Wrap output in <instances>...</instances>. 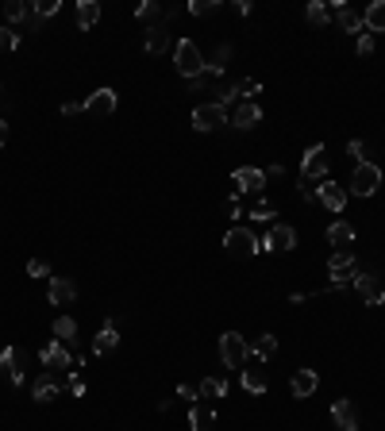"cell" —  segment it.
I'll use <instances>...</instances> for the list:
<instances>
[{
  "instance_id": "1",
  "label": "cell",
  "mask_w": 385,
  "mask_h": 431,
  "mask_svg": "<svg viewBox=\"0 0 385 431\" xmlns=\"http://www.w3.org/2000/svg\"><path fill=\"white\" fill-rule=\"evenodd\" d=\"M262 250V243L255 239V231L251 227H232V231L224 235V255L227 258H239V262H247V258H255Z\"/></svg>"
},
{
  "instance_id": "2",
  "label": "cell",
  "mask_w": 385,
  "mask_h": 431,
  "mask_svg": "<svg viewBox=\"0 0 385 431\" xmlns=\"http://www.w3.org/2000/svg\"><path fill=\"white\" fill-rule=\"evenodd\" d=\"M220 359H224L227 370H243V366L251 362V343L239 331H224V335H220Z\"/></svg>"
},
{
  "instance_id": "3",
  "label": "cell",
  "mask_w": 385,
  "mask_h": 431,
  "mask_svg": "<svg viewBox=\"0 0 385 431\" xmlns=\"http://www.w3.org/2000/svg\"><path fill=\"white\" fill-rule=\"evenodd\" d=\"M174 62H177V73L189 77V81H196L204 73V54H201V46H196L193 39H182V43L174 46Z\"/></svg>"
},
{
  "instance_id": "4",
  "label": "cell",
  "mask_w": 385,
  "mask_h": 431,
  "mask_svg": "<svg viewBox=\"0 0 385 431\" xmlns=\"http://www.w3.org/2000/svg\"><path fill=\"white\" fill-rule=\"evenodd\" d=\"M381 189V169L374 162H358L355 174H351V193L355 197H374Z\"/></svg>"
},
{
  "instance_id": "5",
  "label": "cell",
  "mask_w": 385,
  "mask_h": 431,
  "mask_svg": "<svg viewBox=\"0 0 385 431\" xmlns=\"http://www.w3.org/2000/svg\"><path fill=\"white\" fill-rule=\"evenodd\" d=\"M23 373H27V351L23 347H4L0 351V378H8L12 385H23Z\"/></svg>"
},
{
  "instance_id": "6",
  "label": "cell",
  "mask_w": 385,
  "mask_h": 431,
  "mask_svg": "<svg viewBox=\"0 0 385 431\" xmlns=\"http://www.w3.org/2000/svg\"><path fill=\"white\" fill-rule=\"evenodd\" d=\"M355 289H358V297H362V304H370V308H378L385 304V289H381V278L378 274H370V270H355Z\"/></svg>"
},
{
  "instance_id": "7",
  "label": "cell",
  "mask_w": 385,
  "mask_h": 431,
  "mask_svg": "<svg viewBox=\"0 0 385 431\" xmlns=\"http://www.w3.org/2000/svg\"><path fill=\"white\" fill-rule=\"evenodd\" d=\"M227 124V108H220L216 101L212 104H196L193 108V127L196 131H216V127Z\"/></svg>"
},
{
  "instance_id": "8",
  "label": "cell",
  "mask_w": 385,
  "mask_h": 431,
  "mask_svg": "<svg viewBox=\"0 0 385 431\" xmlns=\"http://www.w3.org/2000/svg\"><path fill=\"white\" fill-rule=\"evenodd\" d=\"M355 255L351 250H335L332 262H327V274H332V289H343L347 285V278H355Z\"/></svg>"
},
{
  "instance_id": "9",
  "label": "cell",
  "mask_w": 385,
  "mask_h": 431,
  "mask_svg": "<svg viewBox=\"0 0 385 431\" xmlns=\"http://www.w3.org/2000/svg\"><path fill=\"white\" fill-rule=\"evenodd\" d=\"M258 243H262V250H293L297 247V231L289 224H270V231Z\"/></svg>"
},
{
  "instance_id": "10",
  "label": "cell",
  "mask_w": 385,
  "mask_h": 431,
  "mask_svg": "<svg viewBox=\"0 0 385 431\" xmlns=\"http://www.w3.org/2000/svg\"><path fill=\"white\" fill-rule=\"evenodd\" d=\"M301 177H313V181H327V154L324 146H308L305 158H301Z\"/></svg>"
},
{
  "instance_id": "11",
  "label": "cell",
  "mask_w": 385,
  "mask_h": 431,
  "mask_svg": "<svg viewBox=\"0 0 385 431\" xmlns=\"http://www.w3.org/2000/svg\"><path fill=\"white\" fill-rule=\"evenodd\" d=\"M232 185H235V193H262L266 189V169H258V166H239L232 174Z\"/></svg>"
},
{
  "instance_id": "12",
  "label": "cell",
  "mask_w": 385,
  "mask_h": 431,
  "mask_svg": "<svg viewBox=\"0 0 385 431\" xmlns=\"http://www.w3.org/2000/svg\"><path fill=\"white\" fill-rule=\"evenodd\" d=\"M316 385H320V373L316 370H293V378H289V393L297 397H313L316 393Z\"/></svg>"
},
{
  "instance_id": "13",
  "label": "cell",
  "mask_w": 385,
  "mask_h": 431,
  "mask_svg": "<svg viewBox=\"0 0 385 431\" xmlns=\"http://www.w3.org/2000/svg\"><path fill=\"white\" fill-rule=\"evenodd\" d=\"M320 205L327 208V212H343V205H347V189L327 177V181H320Z\"/></svg>"
},
{
  "instance_id": "14",
  "label": "cell",
  "mask_w": 385,
  "mask_h": 431,
  "mask_svg": "<svg viewBox=\"0 0 385 431\" xmlns=\"http://www.w3.org/2000/svg\"><path fill=\"white\" fill-rule=\"evenodd\" d=\"M43 366L51 373H65V370H70V351H65V343H58V339L46 343L43 347Z\"/></svg>"
},
{
  "instance_id": "15",
  "label": "cell",
  "mask_w": 385,
  "mask_h": 431,
  "mask_svg": "<svg viewBox=\"0 0 385 431\" xmlns=\"http://www.w3.org/2000/svg\"><path fill=\"white\" fill-rule=\"evenodd\" d=\"M85 112L89 116H112V112H116V93H112V89H96V93H89Z\"/></svg>"
},
{
  "instance_id": "16",
  "label": "cell",
  "mask_w": 385,
  "mask_h": 431,
  "mask_svg": "<svg viewBox=\"0 0 385 431\" xmlns=\"http://www.w3.org/2000/svg\"><path fill=\"white\" fill-rule=\"evenodd\" d=\"M62 389H65V381L58 378V373H43V378L35 381V389H31V393H35V401H39V404H51L54 397L62 393Z\"/></svg>"
},
{
  "instance_id": "17",
  "label": "cell",
  "mask_w": 385,
  "mask_h": 431,
  "mask_svg": "<svg viewBox=\"0 0 385 431\" xmlns=\"http://www.w3.org/2000/svg\"><path fill=\"white\" fill-rule=\"evenodd\" d=\"M51 304L54 308H65V304H73V297H77V285H73L70 278H51Z\"/></svg>"
},
{
  "instance_id": "18",
  "label": "cell",
  "mask_w": 385,
  "mask_h": 431,
  "mask_svg": "<svg viewBox=\"0 0 385 431\" xmlns=\"http://www.w3.org/2000/svg\"><path fill=\"white\" fill-rule=\"evenodd\" d=\"M332 420L339 424V431H358V412H355V404H351L347 397L332 404Z\"/></svg>"
},
{
  "instance_id": "19",
  "label": "cell",
  "mask_w": 385,
  "mask_h": 431,
  "mask_svg": "<svg viewBox=\"0 0 385 431\" xmlns=\"http://www.w3.org/2000/svg\"><path fill=\"white\" fill-rule=\"evenodd\" d=\"M327 243H332L335 250H351V247H355V227H351L347 219L332 224V227H327Z\"/></svg>"
},
{
  "instance_id": "20",
  "label": "cell",
  "mask_w": 385,
  "mask_h": 431,
  "mask_svg": "<svg viewBox=\"0 0 385 431\" xmlns=\"http://www.w3.org/2000/svg\"><path fill=\"white\" fill-rule=\"evenodd\" d=\"M120 347V331H116V323H104L101 331H96V339H93V354H112Z\"/></svg>"
},
{
  "instance_id": "21",
  "label": "cell",
  "mask_w": 385,
  "mask_h": 431,
  "mask_svg": "<svg viewBox=\"0 0 385 431\" xmlns=\"http://www.w3.org/2000/svg\"><path fill=\"white\" fill-rule=\"evenodd\" d=\"M189 427L193 431H212L216 427V412H212V404H204V401L193 404L189 409Z\"/></svg>"
},
{
  "instance_id": "22",
  "label": "cell",
  "mask_w": 385,
  "mask_h": 431,
  "mask_svg": "<svg viewBox=\"0 0 385 431\" xmlns=\"http://www.w3.org/2000/svg\"><path fill=\"white\" fill-rule=\"evenodd\" d=\"M335 23H339L347 35H362V15L355 12V8H347V4H335Z\"/></svg>"
},
{
  "instance_id": "23",
  "label": "cell",
  "mask_w": 385,
  "mask_h": 431,
  "mask_svg": "<svg viewBox=\"0 0 385 431\" xmlns=\"http://www.w3.org/2000/svg\"><path fill=\"white\" fill-rule=\"evenodd\" d=\"M362 27H366V35H381L385 31V0H374L362 12Z\"/></svg>"
},
{
  "instance_id": "24",
  "label": "cell",
  "mask_w": 385,
  "mask_h": 431,
  "mask_svg": "<svg viewBox=\"0 0 385 431\" xmlns=\"http://www.w3.org/2000/svg\"><path fill=\"white\" fill-rule=\"evenodd\" d=\"M96 23H101V4H96V0H81V4H77V27L81 31H93Z\"/></svg>"
},
{
  "instance_id": "25",
  "label": "cell",
  "mask_w": 385,
  "mask_h": 431,
  "mask_svg": "<svg viewBox=\"0 0 385 431\" xmlns=\"http://www.w3.org/2000/svg\"><path fill=\"white\" fill-rule=\"evenodd\" d=\"M258 120H262V108H258V104H239V108H235V116H232V124L239 127V131H251Z\"/></svg>"
},
{
  "instance_id": "26",
  "label": "cell",
  "mask_w": 385,
  "mask_h": 431,
  "mask_svg": "<svg viewBox=\"0 0 385 431\" xmlns=\"http://www.w3.org/2000/svg\"><path fill=\"white\" fill-rule=\"evenodd\" d=\"M274 354H277V335H270V331H266V335H258L255 347H251V359H255V362H270Z\"/></svg>"
},
{
  "instance_id": "27",
  "label": "cell",
  "mask_w": 385,
  "mask_h": 431,
  "mask_svg": "<svg viewBox=\"0 0 385 431\" xmlns=\"http://www.w3.org/2000/svg\"><path fill=\"white\" fill-rule=\"evenodd\" d=\"M196 397H201V401H220V397H227V381L204 378L201 385H196Z\"/></svg>"
},
{
  "instance_id": "28",
  "label": "cell",
  "mask_w": 385,
  "mask_h": 431,
  "mask_svg": "<svg viewBox=\"0 0 385 431\" xmlns=\"http://www.w3.org/2000/svg\"><path fill=\"white\" fill-rule=\"evenodd\" d=\"M243 373V389L247 393H266V370H262V362H255V370H239Z\"/></svg>"
},
{
  "instance_id": "29",
  "label": "cell",
  "mask_w": 385,
  "mask_h": 431,
  "mask_svg": "<svg viewBox=\"0 0 385 431\" xmlns=\"http://www.w3.org/2000/svg\"><path fill=\"white\" fill-rule=\"evenodd\" d=\"M143 46H146V54H162V51H170V31L151 27V31H146V39H143Z\"/></svg>"
},
{
  "instance_id": "30",
  "label": "cell",
  "mask_w": 385,
  "mask_h": 431,
  "mask_svg": "<svg viewBox=\"0 0 385 431\" xmlns=\"http://www.w3.org/2000/svg\"><path fill=\"white\" fill-rule=\"evenodd\" d=\"M227 58H232V46H220V51L212 54V62H204V77H220V73L227 70Z\"/></svg>"
},
{
  "instance_id": "31",
  "label": "cell",
  "mask_w": 385,
  "mask_h": 431,
  "mask_svg": "<svg viewBox=\"0 0 385 431\" xmlns=\"http://www.w3.org/2000/svg\"><path fill=\"white\" fill-rule=\"evenodd\" d=\"M262 93V85L255 77H243V81H235V96H239L243 104H255V96Z\"/></svg>"
},
{
  "instance_id": "32",
  "label": "cell",
  "mask_w": 385,
  "mask_h": 431,
  "mask_svg": "<svg viewBox=\"0 0 385 431\" xmlns=\"http://www.w3.org/2000/svg\"><path fill=\"white\" fill-rule=\"evenodd\" d=\"M54 335H58V343H73V335H77V323H73L70 316H58V320H54Z\"/></svg>"
},
{
  "instance_id": "33",
  "label": "cell",
  "mask_w": 385,
  "mask_h": 431,
  "mask_svg": "<svg viewBox=\"0 0 385 431\" xmlns=\"http://www.w3.org/2000/svg\"><path fill=\"white\" fill-rule=\"evenodd\" d=\"M4 15H8V23H20V20H27V15H31V4H23V0H8Z\"/></svg>"
},
{
  "instance_id": "34",
  "label": "cell",
  "mask_w": 385,
  "mask_h": 431,
  "mask_svg": "<svg viewBox=\"0 0 385 431\" xmlns=\"http://www.w3.org/2000/svg\"><path fill=\"white\" fill-rule=\"evenodd\" d=\"M305 15H308V23H313V27H324V23H327V15H332V12H327V4H320V0H313V4L305 8Z\"/></svg>"
},
{
  "instance_id": "35",
  "label": "cell",
  "mask_w": 385,
  "mask_h": 431,
  "mask_svg": "<svg viewBox=\"0 0 385 431\" xmlns=\"http://www.w3.org/2000/svg\"><path fill=\"white\" fill-rule=\"evenodd\" d=\"M301 200H308V205H320V181H313V177H301Z\"/></svg>"
},
{
  "instance_id": "36",
  "label": "cell",
  "mask_w": 385,
  "mask_h": 431,
  "mask_svg": "<svg viewBox=\"0 0 385 431\" xmlns=\"http://www.w3.org/2000/svg\"><path fill=\"white\" fill-rule=\"evenodd\" d=\"M31 8H35V15H39V20H46V15H54L62 4H58V0H35Z\"/></svg>"
},
{
  "instance_id": "37",
  "label": "cell",
  "mask_w": 385,
  "mask_h": 431,
  "mask_svg": "<svg viewBox=\"0 0 385 431\" xmlns=\"http://www.w3.org/2000/svg\"><path fill=\"white\" fill-rule=\"evenodd\" d=\"M235 101H239V96H235V85H220L216 89V104H220V108H227V104H235Z\"/></svg>"
},
{
  "instance_id": "38",
  "label": "cell",
  "mask_w": 385,
  "mask_h": 431,
  "mask_svg": "<svg viewBox=\"0 0 385 431\" xmlns=\"http://www.w3.org/2000/svg\"><path fill=\"white\" fill-rule=\"evenodd\" d=\"M15 46H20V35L8 31V27H0V51H15Z\"/></svg>"
},
{
  "instance_id": "39",
  "label": "cell",
  "mask_w": 385,
  "mask_h": 431,
  "mask_svg": "<svg viewBox=\"0 0 385 431\" xmlns=\"http://www.w3.org/2000/svg\"><path fill=\"white\" fill-rule=\"evenodd\" d=\"M347 154L355 158V166H358V162H366V143H362V139H351V143H347Z\"/></svg>"
},
{
  "instance_id": "40",
  "label": "cell",
  "mask_w": 385,
  "mask_h": 431,
  "mask_svg": "<svg viewBox=\"0 0 385 431\" xmlns=\"http://www.w3.org/2000/svg\"><path fill=\"white\" fill-rule=\"evenodd\" d=\"M251 216H255V224H270V219H274V205H266V200H262Z\"/></svg>"
},
{
  "instance_id": "41",
  "label": "cell",
  "mask_w": 385,
  "mask_h": 431,
  "mask_svg": "<svg viewBox=\"0 0 385 431\" xmlns=\"http://www.w3.org/2000/svg\"><path fill=\"white\" fill-rule=\"evenodd\" d=\"M27 274H31V278H51V266L39 262V258H31V262H27Z\"/></svg>"
},
{
  "instance_id": "42",
  "label": "cell",
  "mask_w": 385,
  "mask_h": 431,
  "mask_svg": "<svg viewBox=\"0 0 385 431\" xmlns=\"http://www.w3.org/2000/svg\"><path fill=\"white\" fill-rule=\"evenodd\" d=\"M212 8H216V0H189V12L193 15H208Z\"/></svg>"
},
{
  "instance_id": "43",
  "label": "cell",
  "mask_w": 385,
  "mask_h": 431,
  "mask_svg": "<svg viewBox=\"0 0 385 431\" xmlns=\"http://www.w3.org/2000/svg\"><path fill=\"white\" fill-rule=\"evenodd\" d=\"M227 216H232V219L243 216V208H239V193H232V197H227Z\"/></svg>"
},
{
  "instance_id": "44",
  "label": "cell",
  "mask_w": 385,
  "mask_h": 431,
  "mask_svg": "<svg viewBox=\"0 0 385 431\" xmlns=\"http://www.w3.org/2000/svg\"><path fill=\"white\" fill-rule=\"evenodd\" d=\"M370 51H374V35H366V31H362V35H358V54L366 58Z\"/></svg>"
},
{
  "instance_id": "45",
  "label": "cell",
  "mask_w": 385,
  "mask_h": 431,
  "mask_svg": "<svg viewBox=\"0 0 385 431\" xmlns=\"http://www.w3.org/2000/svg\"><path fill=\"white\" fill-rule=\"evenodd\" d=\"M177 397H182V401H201V397H196V389H193V385H182V389H177Z\"/></svg>"
},
{
  "instance_id": "46",
  "label": "cell",
  "mask_w": 385,
  "mask_h": 431,
  "mask_svg": "<svg viewBox=\"0 0 385 431\" xmlns=\"http://www.w3.org/2000/svg\"><path fill=\"white\" fill-rule=\"evenodd\" d=\"M77 112H85V104H62V116H77Z\"/></svg>"
},
{
  "instance_id": "47",
  "label": "cell",
  "mask_w": 385,
  "mask_h": 431,
  "mask_svg": "<svg viewBox=\"0 0 385 431\" xmlns=\"http://www.w3.org/2000/svg\"><path fill=\"white\" fill-rule=\"evenodd\" d=\"M204 85H208V77H204V73H201L196 81H189V89H193V93H204Z\"/></svg>"
},
{
  "instance_id": "48",
  "label": "cell",
  "mask_w": 385,
  "mask_h": 431,
  "mask_svg": "<svg viewBox=\"0 0 385 431\" xmlns=\"http://www.w3.org/2000/svg\"><path fill=\"white\" fill-rule=\"evenodd\" d=\"M8 143V120H0V146Z\"/></svg>"
},
{
  "instance_id": "49",
  "label": "cell",
  "mask_w": 385,
  "mask_h": 431,
  "mask_svg": "<svg viewBox=\"0 0 385 431\" xmlns=\"http://www.w3.org/2000/svg\"><path fill=\"white\" fill-rule=\"evenodd\" d=\"M0 93H4V89H0Z\"/></svg>"
}]
</instances>
